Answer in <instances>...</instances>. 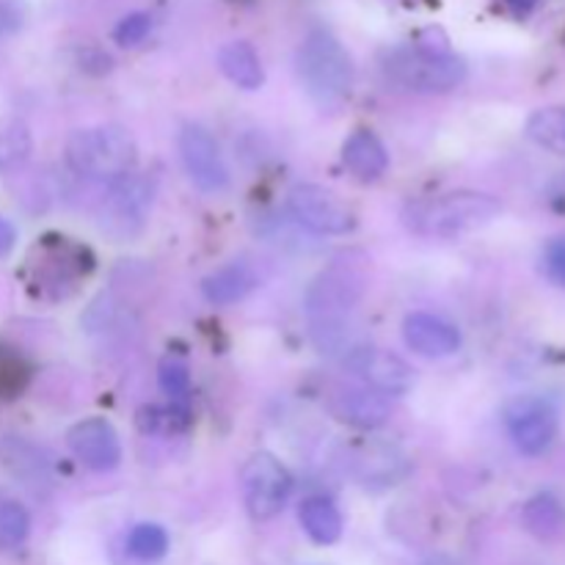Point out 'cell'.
<instances>
[{
  "label": "cell",
  "instance_id": "cell-33",
  "mask_svg": "<svg viewBox=\"0 0 565 565\" xmlns=\"http://www.w3.org/2000/svg\"><path fill=\"white\" fill-rule=\"evenodd\" d=\"M423 565H461V563H458L456 557H450V555H430Z\"/></svg>",
  "mask_w": 565,
  "mask_h": 565
},
{
  "label": "cell",
  "instance_id": "cell-29",
  "mask_svg": "<svg viewBox=\"0 0 565 565\" xmlns=\"http://www.w3.org/2000/svg\"><path fill=\"white\" fill-rule=\"evenodd\" d=\"M149 28H152V20H149V14H143V11L127 14L114 31L116 44H121V47H136V44H141L143 39L149 36Z\"/></svg>",
  "mask_w": 565,
  "mask_h": 565
},
{
  "label": "cell",
  "instance_id": "cell-19",
  "mask_svg": "<svg viewBox=\"0 0 565 565\" xmlns=\"http://www.w3.org/2000/svg\"><path fill=\"white\" fill-rule=\"evenodd\" d=\"M522 522L527 533L544 544H557L565 539V505L550 491H541L533 500H527Z\"/></svg>",
  "mask_w": 565,
  "mask_h": 565
},
{
  "label": "cell",
  "instance_id": "cell-1",
  "mask_svg": "<svg viewBox=\"0 0 565 565\" xmlns=\"http://www.w3.org/2000/svg\"><path fill=\"white\" fill-rule=\"evenodd\" d=\"M367 290V274L362 265L337 259L307 290V315L312 326V342L320 353H348L356 345L348 342V315L359 307Z\"/></svg>",
  "mask_w": 565,
  "mask_h": 565
},
{
  "label": "cell",
  "instance_id": "cell-4",
  "mask_svg": "<svg viewBox=\"0 0 565 565\" xmlns=\"http://www.w3.org/2000/svg\"><path fill=\"white\" fill-rule=\"evenodd\" d=\"M298 77L320 108H337L353 92V61L340 39L312 31L298 47Z\"/></svg>",
  "mask_w": 565,
  "mask_h": 565
},
{
  "label": "cell",
  "instance_id": "cell-3",
  "mask_svg": "<svg viewBox=\"0 0 565 565\" xmlns=\"http://www.w3.org/2000/svg\"><path fill=\"white\" fill-rule=\"evenodd\" d=\"M136 138L119 125L75 130L66 141V163L75 174L97 182H116L136 169Z\"/></svg>",
  "mask_w": 565,
  "mask_h": 565
},
{
  "label": "cell",
  "instance_id": "cell-31",
  "mask_svg": "<svg viewBox=\"0 0 565 565\" xmlns=\"http://www.w3.org/2000/svg\"><path fill=\"white\" fill-rule=\"evenodd\" d=\"M17 243V230L6 218H0V259L9 257V252Z\"/></svg>",
  "mask_w": 565,
  "mask_h": 565
},
{
  "label": "cell",
  "instance_id": "cell-28",
  "mask_svg": "<svg viewBox=\"0 0 565 565\" xmlns=\"http://www.w3.org/2000/svg\"><path fill=\"white\" fill-rule=\"evenodd\" d=\"M158 384L163 395H169L174 403H182L191 392V370L188 362L180 356H166L158 367Z\"/></svg>",
  "mask_w": 565,
  "mask_h": 565
},
{
  "label": "cell",
  "instance_id": "cell-21",
  "mask_svg": "<svg viewBox=\"0 0 565 565\" xmlns=\"http://www.w3.org/2000/svg\"><path fill=\"white\" fill-rule=\"evenodd\" d=\"M298 519H301L303 533L312 539V544L331 546L342 539V513L326 497H309V500H303Z\"/></svg>",
  "mask_w": 565,
  "mask_h": 565
},
{
  "label": "cell",
  "instance_id": "cell-30",
  "mask_svg": "<svg viewBox=\"0 0 565 565\" xmlns=\"http://www.w3.org/2000/svg\"><path fill=\"white\" fill-rule=\"evenodd\" d=\"M544 270L555 285L565 287V237H555L544 248Z\"/></svg>",
  "mask_w": 565,
  "mask_h": 565
},
{
  "label": "cell",
  "instance_id": "cell-23",
  "mask_svg": "<svg viewBox=\"0 0 565 565\" xmlns=\"http://www.w3.org/2000/svg\"><path fill=\"white\" fill-rule=\"evenodd\" d=\"M527 138L539 143L541 149L552 154H565V108L561 105H550V108L535 110L524 127Z\"/></svg>",
  "mask_w": 565,
  "mask_h": 565
},
{
  "label": "cell",
  "instance_id": "cell-7",
  "mask_svg": "<svg viewBox=\"0 0 565 565\" xmlns=\"http://www.w3.org/2000/svg\"><path fill=\"white\" fill-rule=\"evenodd\" d=\"M505 428L519 452L535 458L544 456L555 445L561 419H557V408L546 397L522 395L508 403Z\"/></svg>",
  "mask_w": 565,
  "mask_h": 565
},
{
  "label": "cell",
  "instance_id": "cell-25",
  "mask_svg": "<svg viewBox=\"0 0 565 565\" xmlns=\"http://www.w3.org/2000/svg\"><path fill=\"white\" fill-rule=\"evenodd\" d=\"M169 533H166L160 524L152 522H143L136 524L127 535V552H130L136 561L143 563H154V561H163L169 555Z\"/></svg>",
  "mask_w": 565,
  "mask_h": 565
},
{
  "label": "cell",
  "instance_id": "cell-15",
  "mask_svg": "<svg viewBox=\"0 0 565 565\" xmlns=\"http://www.w3.org/2000/svg\"><path fill=\"white\" fill-rule=\"evenodd\" d=\"M36 252L39 259H33L36 263V285L42 287H66L92 270V254L70 243L66 237H58L53 243H50V237H44Z\"/></svg>",
  "mask_w": 565,
  "mask_h": 565
},
{
  "label": "cell",
  "instance_id": "cell-27",
  "mask_svg": "<svg viewBox=\"0 0 565 565\" xmlns=\"http://www.w3.org/2000/svg\"><path fill=\"white\" fill-rule=\"evenodd\" d=\"M28 381H31V367L25 359L11 348H0V401L20 397Z\"/></svg>",
  "mask_w": 565,
  "mask_h": 565
},
{
  "label": "cell",
  "instance_id": "cell-6",
  "mask_svg": "<svg viewBox=\"0 0 565 565\" xmlns=\"http://www.w3.org/2000/svg\"><path fill=\"white\" fill-rule=\"evenodd\" d=\"M292 494V475L270 452H257L243 467V500L257 522L279 516Z\"/></svg>",
  "mask_w": 565,
  "mask_h": 565
},
{
  "label": "cell",
  "instance_id": "cell-16",
  "mask_svg": "<svg viewBox=\"0 0 565 565\" xmlns=\"http://www.w3.org/2000/svg\"><path fill=\"white\" fill-rule=\"evenodd\" d=\"M403 340L425 359H445L461 348L463 337L450 320L430 312H412L403 323Z\"/></svg>",
  "mask_w": 565,
  "mask_h": 565
},
{
  "label": "cell",
  "instance_id": "cell-8",
  "mask_svg": "<svg viewBox=\"0 0 565 565\" xmlns=\"http://www.w3.org/2000/svg\"><path fill=\"white\" fill-rule=\"evenodd\" d=\"M290 215L315 235H345L353 230V213L329 188L303 182L287 196Z\"/></svg>",
  "mask_w": 565,
  "mask_h": 565
},
{
  "label": "cell",
  "instance_id": "cell-24",
  "mask_svg": "<svg viewBox=\"0 0 565 565\" xmlns=\"http://www.w3.org/2000/svg\"><path fill=\"white\" fill-rule=\"evenodd\" d=\"M33 138L25 121L6 119L0 121V174H11L31 158Z\"/></svg>",
  "mask_w": 565,
  "mask_h": 565
},
{
  "label": "cell",
  "instance_id": "cell-26",
  "mask_svg": "<svg viewBox=\"0 0 565 565\" xmlns=\"http://www.w3.org/2000/svg\"><path fill=\"white\" fill-rule=\"evenodd\" d=\"M31 533V516L14 500L0 502V550H17Z\"/></svg>",
  "mask_w": 565,
  "mask_h": 565
},
{
  "label": "cell",
  "instance_id": "cell-18",
  "mask_svg": "<svg viewBox=\"0 0 565 565\" xmlns=\"http://www.w3.org/2000/svg\"><path fill=\"white\" fill-rule=\"evenodd\" d=\"M342 160L356 180L373 182L390 169V154L373 130H353L342 143Z\"/></svg>",
  "mask_w": 565,
  "mask_h": 565
},
{
  "label": "cell",
  "instance_id": "cell-10",
  "mask_svg": "<svg viewBox=\"0 0 565 565\" xmlns=\"http://www.w3.org/2000/svg\"><path fill=\"white\" fill-rule=\"evenodd\" d=\"M345 370L351 375H356L359 381H364V386L375 390L379 395H406L414 386V370L412 364L403 362L401 356H395L392 351L373 345H356L353 351L345 353Z\"/></svg>",
  "mask_w": 565,
  "mask_h": 565
},
{
  "label": "cell",
  "instance_id": "cell-9",
  "mask_svg": "<svg viewBox=\"0 0 565 565\" xmlns=\"http://www.w3.org/2000/svg\"><path fill=\"white\" fill-rule=\"evenodd\" d=\"M154 185L141 174H127L114 182L103 204V230L114 237H132L143 230L152 210Z\"/></svg>",
  "mask_w": 565,
  "mask_h": 565
},
{
  "label": "cell",
  "instance_id": "cell-22",
  "mask_svg": "<svg viewBox=\"0 0 565 565\" xmlns=\"http://www.w3.org/2000/svg\"><path fill=\"white\" fill-rule=\"evenodd\" d=\"M136 425L141 434L149 436H180L188 434L193 425V414L185 403H166V406H143L138 412Z\"/></svg>",
  "mask_w": 565,
  "mask_h": 565
},
{
  "label": "cell",
  "instance_id": "cell-17",
  "mask_svg": "<svg viewBox=\"0 0 565 565\" xmlns=\"http://www.w3.org/2000/svg\"><path fill=\"white\" fill-rule=\"evenodd\" d=\"M257 285H259L257 270H254L248 263L235 259V263L221 265L218 270L204 276L202 296L207 298L210 303H215V307H230V303L243 301L248 292L257 290Z\"/></svg>",
  "mask_w": 565,
  "mask_h": 565
},
{
  "label": "cell",
  "instance_id": "cell-14",
  "mask_svg": "<svg viewBox=\"0 0 565 565\" xmlns=\"http://www.w3.org/2000/svg\"><path fill=\"white\" fill-rule=\"evenodd\" d=\"M329 408L340 423L356 430H375L390 419V403L370 386H334V392L329 395Z\"/></svg>",
  "mask_w": 565,
  "mask_h": 565
},
{
  "label": "cell",
  "instance_id": "cell-12",
  "mask_svg": "<svg viewBox=\"0 0 565 565\" xmlns=\"http://www.w3.org/2000/svg\"><path fill=\"white\" fill-rule=\"evenodd\" d=\"M351 469L364 489L384 491L397 486L412 472V461L397 445L384 439H370L353 450Z\"/></svg>",
  "mask_w": 565,
  "mask_h": 565
},
{
  "label": "cell",
  "instance_id": "cell-20",
  "mask_svg": "<svg viewBox=\"0 0 565 565\" xmlns=\"http://www.w3.org/2000/svg\"><path fill=\"white\" fill-rule=\"evenodd\" d=\"M218 66L226 75V81L235 83L237 88L246 92H257L265 83L263 61H259L257 50L248 42H230L218 50Z\"/></svg>",
  "mask_w": 565,
  "mask_h": 565
},
{
  "label": "cell",
  "instance_id": "cell-32",
  "mask_svg": "<svg viewBox=\"0 0 565 565\" xmlns=\"http://www.w3.org/2000/svg\"><path fill=\"white\" fill-rule=\"evenodd\" d=\"M508 6H511L513 11H519V14H527V11H533L535 6H539V0H505Z\"/></svg>",
  "mask_w": 565,
  "mask_h": 565
},
{
  "label": "cell",
  "instance_id": "cell-13",
  "mask_svg": "<svg viewBox=\"0 0 565 565\" xmlns=\"http://www.w3.org/2000/svg\"><path fill=\"white\" fill-rule=\"evenodd\" d=\"M66 445H70L72 456L94 472H110L121 461L119 434L103 417H88L72 425L66 434Z\"/></svg>",
  "mask_w": 565,
  "mask_h": 565
},
{
  "label": "cell",
  "instance_id": "cell-5",
  "mask_svg": "<svg viewBox=\"0 0 565 565\" xmlns=\"http://www.w3.org/2000/svg\"><path fill=\"white\" fill-rule=\"evenodd\" d=\"M384 70L390 81L406 92L417 94H445L461 86L467 77V64L458 58L456 53L445 47V44L417 42L408 47H397L386 53Z\"/></svg>",
  "mask_w": 565,
  "mask_h": 565
},
{
  "label": "cell",
  "instance_id": "cell-2",
  "mask_svg": "<svg viewBox=\"0 0 565 565\" xmlns=\"http://www.w3.org/2000/svg\"><path fill=\"white\" fill-rule=\"evenodd\" d=\"M502 213L500 199L478 191H452L445 196L408 204L403 213L408 230L425 237H456L480 230Z\"/></svg>",
  "mask_w": 565,
  "mask_h": 565
},
{
  "label": "cell",
  "instance_id": "cell-11",
  "mask_svg": "<svg viewBox=\"0 0 565 565\" xmlns=\"http://www.w3.org/2000/svg\"><path fill=\"white\" fill-rule=\"evenodd\" d=\"M180 158L193 185L204 193H221L230 185V169L213 132L202 125H185L180 130Z\"/></svg>",
  "mask_w": 565,
  "mask_h": 565
}]
</instances>
